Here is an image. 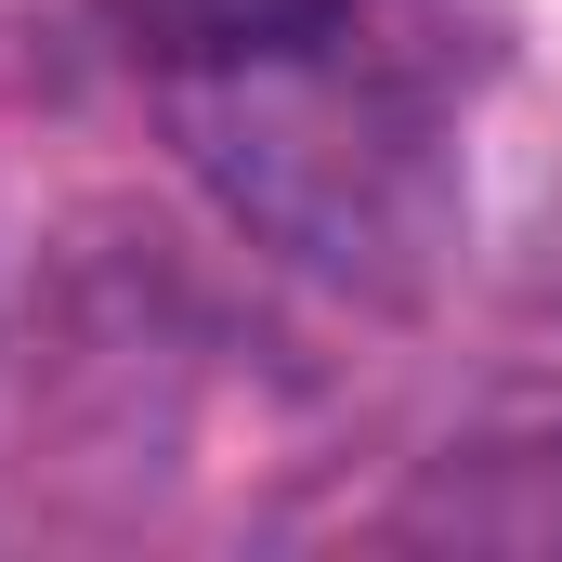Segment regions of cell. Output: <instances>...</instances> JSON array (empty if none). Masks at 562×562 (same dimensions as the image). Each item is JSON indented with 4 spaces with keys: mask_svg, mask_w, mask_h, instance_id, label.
I'll use <instances>...</instances> for the list:
<instances>
[{
    "mask_svg": "<svg viewBox=\"0 0 562 562\" xmlns=\"http://www.w3.org/2000/svg\"><path fill=\"white\" fill-rule=\"evenodd\" d=\"M119 40H132L144 79H210V66H249V53H288L367 0H105Z\"/></svg>",
    "mask_w": 562,
    "mask_h": 562,
    "instance_id": "obj_2",
    "label": "cell"
},
{
    "mask_svg": "<svg viewBox=\"0 0 562 562\" xmlns=\"http://www.w3.org/2000/svg\"><path fill=\"white\" fill-rule=\"evenodd\" d=\"M183 157L223 183L236 223H262L276 249L327 262V276L406 288L458 210L445 183V132H431V79L419 53L367 13L249 53V66H210V79H157Z\"/></svg>",
    "mask_w": 562,
    "mask_h": 562,
    "instance_id": "obj_1",
    "label": "cell"
}]
</instances>
